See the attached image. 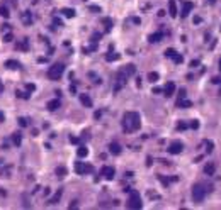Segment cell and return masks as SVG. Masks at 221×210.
Here are the masks:
<instances>
[{"mask_svg":"<svg viewBox=\"0 0 221 210\" xmlns=\"http://www.w3.org/2000/svg\"><path fill=\"white\" fill-rule=\"evenodd\" d=\"M0 15H2V17H5V19H9L10 17L9 9H7V7H0Z\"/></svg>","mask_w":221,"mask_h":210,"instance_id":"cell-27","label":"cell"},{"mask_svg":"<svg viewBox=\"0 0 221 210\" xmlns=\"http://www.w3.org/2000/svg\"><path fill=\"white\" fill-rule=\"evenodd\" d=\"M191 66H192V68H196V66H199V61H197V60H192V61H191Z\"/></svg>","mask_w":221,"mask_h":210,"instance_id":"cell-43","label":"cell"},{"mask_svg":"<svg viewBox=\"0 0 221 210\" xmlns=\"http://www.w3.org/2000/svg\"><path fill=\"white\" fill-rule=\"evenodd\" d=\"M102 24H104V26H106V31H111V29H112V20L111 19H102Z\"/></svg>","mask_w":221,"mask_h":210,"instance_id":"cell-28","label":"cell"},{"mask_svg":"<svg viewBox=\"0 0 221 210\" xmlns=\"http://www.w3.org/2000/svg\"><path fill=\"white\" fill-rule=\"evenodd\" d=\"M162 92H163V93H165V97H172V95H174V92H175V83L169 81V83H167V85H165V88H163V90H162Z\"/></svg>","mask_w":221,"mask_h":210,"instance_id":"cell-11","label":"cell"},{"mask_svg":"<svg viewBox=\"0 0 221 210\" xmlns=\"http://www.w3.org/2000/svg\"><path fill=\"white\" fill-rule=\"evenodd\" d=\"M58 107H60V100H58V98H56V100H51V102H48V110L53 112V110H56Z\"/></svg>","mask_w":221,"mask_h":210,"instance_id":"cell-20","label":"cell"},{"mask_svg":"<svg viewBox=\"0 0 221 210\" xmlns=\"http://www.w3.org/2000/svg\"><path fill=\"white\" fill-rule=\"evenodd\" d=\"M15 48H17V49H27V48H29L27 39H24L22 43H17V44H15Z\"/></svg>","mask_w":221,"mask_h":210,"instance_id":"cell-29","label":"cell"},{"mask_svg":"<svg viewBox=\"0 0 221 210\" xmlns=\"http://www.w3.org/2000/svg\"><path fill=\"white\" fill-rule=\"evenodd\" d=\"M162 37H163L162 32H155V34H152L148 37V41H150V43H158V41H162Z\"/></svg>","mask_w":221,"mask_h":210,"instance_id":"cell-18","label":"cell"},{"mask_svg":"<svg viewBox=\"0 0 221 210\" xmlns=\"http://www.w3.org/2000/svg\"><path fill=\"white\" fill-rule=\"evenodd\" d=\"M56 175H58V176H65V175H66V168H63V166L56 168Z\"/></svg>","mask_w":221,"mask_h":210,"instance_id":"cell-33","label":"cell"},{"mask_svg":"<svg viewBox=\"0 0 221 210\" xmlns=\"http://www.w3.org/2000/svg\"><path fill=\"white\" fill-rule=\"evenodd\" d=\"M99 39H101V34H99V32H97V34H94V36H92V41H94V43H97Z\"/></svg>","mask_w":221,"mask_h":210,"instance_id":"cell-41","label":"cell"},{"mask_svg":"<svg viewBox=\"0 0 221 210\" xmlns=\"http://www.w3.org/2000/svg\"><path fill=\"white\" fill-rule=\"evenodd\" d=\"M169 14L170 17H177V3H175V0L169 2Z\"/></svg>","mask_w":221,"mask_h":210,"instance_id":"cell-14","label":"cell"},{"mask_svg":"<svg viewBox=\"0 0 221 210\" xmlns=\"http://www.w3.org/2000/svg\"><path fill=\"white\" fill-rule=\"evenodd\" d=\"M3 41H5V43H10V41H12V34H5V36H3Z\"/></svg>","mask_w":221,"mask_h":210,"instance_id":"cell-39","label":"cell"},{"mask_svg":"<svg viewBox=\"0 0 221 210\" xmlns=\"http://www.w3.org/2000/svg\"><path fill=\"white\" fill-rule=\"evenodd\" d=\"M101 175L106 180H112V178H114V175H116V171H114V168H112V166H102Z\"/></svg>","mask_w":221,"mask_h":210,"instance_id":"cell-10","label":"cell"},{"mask_svg":"<svg viewBox=\"0 0 221 210\" xmlns=\"http://www.w3.org/2000/svg\"><path fill=\"white\" fill-rule=\"evenodd\" d=\"M182 149H184V146H182V142H179V141L172 142V144L167 148V151H169L170 154H179V153H182Z\"/></svg>","mask_w":221,"mask_h":210,"instance_id":"cell-8","label":"cell"},{"mask_svg":"<svg viewBox=\"0 0 221 210\" xmlns=\"http://www.w3.org/2000/svg\"><path fill=\"white\" fill-rule=\"evenodd\" d=\"M3 90V85H2V83H0V92H2Z\"/></svg>","mask_w":221,"mask_h":210,"instance_id":"cell-50","label":"cell"},{"mask_svg":"<svg viewBox=\"0 0 221 210\" xmlns=\"http://www.w3.org/2000/svg\"><path fill=\"white\" fill-rule=\"evenodd\" d=\"M214 170H216V166L213 165V163H207V165L204 166V173H206V175H213V173H214Z\"/></svg>","mask_w":221,"mask_h":210,"instance_id":"cell-21","label":"cell"},{"mask_svg":"<svg viewBox=\"0 0 221 210\" xmlns=\"http://www.w3.org/2000/svg\"><path fill=\"white\" fill-rule=\"evenodd\" d=\"M75 171H77V175H87V173H92L94 171V166L82 163V161H77L75 163Z\"/></svg>","mask_w":221,"mask_h":210,"instance_id":"cell-6","label":"cell"},{"mask_svg":"<svg viewBox=\"0 0 221 210\" xmlns=\"http://www.w3.org/2000/svg\"><path fill=\"white\" fill-rule=\"evenodd\" d=\"M219 71H221V58H219Z\"/></svg>","mask_w":221,"mask_h":210,"instance_id":"cell-51","label":"cell"},{"mask_svg":"<svg viewBox=\"0 0 221 210\" xmlns=\"http://www.w3.org/2000/svg\"><path fill=\"white\" fill-rule=\"evenodd\" d=\"M177 107L189 108V107H192V102H189V100H185V98H180V100H177Z\"/></svg>","mask_w":221,"mask_h":210,"instance_id":"cell-17","label":"cell"},{"mask_svg":"<svg viewBox=\"0 0 221 210\" xmlns=\"http://www.w3.org/2000/svg\"><path fill=\"white\" fill-rule=\"evenodd\" d=\"M80 102H82L83 107H92V98H90L89 95H85V93L80 95Z\"/></svg>","mask_w":221,"mask_h":210,"instance_id":"cell-16","label":"cell"},{"mask_svg":"<svg viewBox=\"0 0 221 210\" xmlns=\"http://www.w3.org/2000/svg\"><path fill=\"white\" fill-rule=\"evenodd\" d=\"M141 127V119H140V114L136 112H126L123 115V129L124 132H135Z\"/></svg>","mask_w":221,"mask_h":210,"instance_id":"cell-1","label":"cell"},{"mask_svg":"<svg viewBox=\"0 0 221 210\" xmlns=\"http://www.w3.org/2000/svg\"><path fill=\"white\" fill-rule=\"evenodd\" d=\"M12 142H14V146H20V142H22V136H20L19 132H14V136H12Z\"/></svg>","mask_w":221,"mask_h":210,"instance_id":"cell-19","label":"cell"},{"mask_svg":"<svg viewBox=\"0 0 221 210\" xmlns=\"http://www.w3.org/2000/svg\"><path fill=\"white\" fill-rule=\"evenodd\" d=\"M77 205H78V203H77V200H73L72 203H70V208H75V207H77Z\"/></svg>","mask_w":221,"mask_h":210,"instance_id":"cell-44","label":"cell"},{"mask_svg":"<svg viewBox=\"0 0 221 210\" xmlns=\"http://www.w3.org/2000/svg\"><path fill=\"white\" fill-rule=\"evenodd\" d=\"M109 153L114 154V156H118V154H121V146L118 144V142H111L109 144Z\"/></svg>","mask_w":221,"mask_h":210,"instance_id":"cell-15","label":"cell"},{"mask_svg":"<svg viewBox=\"0 0 221 210\" xmlns=\"http://www.w3.org/2000/svg\"><path fill=\"white\" fill-rule=\"evenodd\" d=\"M153 93H162V88H153Z\"/></svg>","mask_w":221,"mask_h":210,"instance_id":"cell-45","label":"cell"},{"mask_svg":"<svg viewBox=\"0 0 221 210\" xmlns=\"http://www.w3.org/2000/svg\"><path fill=\"white\" fill-rule=\"evenodd\" d=\"M10 2H12V3H14V5H15V3H17V0H10Z\"/></svg>","mask_w":221,"mask_h":210,"instance_id":"cell-49","label":"cell"},{"mask_svg":"<svg viewBox=\"0 0 221 210\" xmlns=\"http://www.w3.org/2000/svg\"><path fill=\"white\" fill-rule=\"evenodd\" d=\"M63 71H65V65H61V63H56V65H53L51 68L48 70V78L49 80H60L61 78V75H63Z\"/></svg>","mask_w":221,"mask_h":210,"instance_id":"cell-2","label":"cell"},{"mask_svg":"<svg viewBox=\"0 0 221 210\" xmlns=\"http://www.w3.org/2000/svg\"><path fill=\"white\" fill-rule=\"evenodd\" d=\"M19 98H29V93H24V92H17Z\"/></svg>","mask_w":221,"mask_h":210,"instance_id":"cell-36","label":"cell"},{"mask_svg":"<svg viewBox=\"0 0 221 210\" xmlns=\"http://www.w3.org/2000/svg\"><path fill=\"white\" fill-rule=\"evenodd\" d=\"M165 56H167V58H172L174 63H177V65L184 63V56H182V54H179L175 49H167V51H165Z\"/></svg>","mask_w":221,"mask_h":210,"instance_id":"cell-7","label":"cell"},{"mask_svg":"<svg viewBox=\"0 0 221 210\" xmlns=\"http://www.w3.org/2000/svg\"><path fill=\"white\" fill-rule=\"evenodd\" d=\"M133 22H135V24H140V22H141V20H140L138 17H133Z\"/></svg>","mask_w":221,"mask_h":210,"instance_id":"cell-46","label":"cell"},{"mask_svg":"<svg viewBox=\"0 0 221 210\" xmlns=\"http://www.w3.org/2000/svg\"><path fill=\"white\" fill-rule=\"evenodd\" d=\"M77 154H78L80 158H85L87 154H89V149H87V148H83V146H80V148H78V151H77Z\"/></svg>","mask_w":221,"mask_h":210,"instance_id":"cell-26","label":"cell"},{"mask_svg":"<svg viewBox=\"0 0 221 210\" xmlns=\"http://www.w3.org/2000/svg\"><path fill=\"white\" fill-rule=\"evenodd\" d=\"M207 3H216V0H207Z\"/></svg>","mask_w":221,"mask_h":210,"instance_id":"cell-48","label":"cell"},{"mask_svg":"<svg viewBox=\"0 0 221 210\" xmlns=\"http://www.w3.org/2000/svg\"><path fill=\"white\" fill-rule=\"evenodd\" d=\"M89 9L92 10V12H101V7H97V5H90Z\"/></svg>","mask_w":221,"mask_h":210,"instance_id":"cell-37","label":"cell"},{"mask_svg":"<svg viewBox=\"0 0 221 210\" xmlns=\"http://www.w3.org/2000/svg\"><path fill=\"white\" fill-rule=\"evenodd\" d=\"M128 78H129V75H128L124 70H119V71H118V75H116V85H114V92H116V93H118L121 88L126 85Z\"/></svg>","mask_w":221,"mask_h":210,"instance_id":"cell-4","label":"cell"},{"mask_svg":"<svg viewBox=\"0 0 221 210\" xmlns=\"http://www.w3.org/2000/svg\"><path fill=\"white\" fill-rule=\"evenodd\" d=\"M158 180L162 181V185H163V186H169V183H170V180H169V178H165V176L158 175Z\"/></svg>","mask_w":221,"mask_h":210,"instance_id":"cell-31","label":"cell"},{"mask_svg":"<svg viewBox=\"0 0 221 210\" xmlns=\"http://www.w3.org/2000/svg\"><path fill=\"white\" fill-rule=\"evenodd\" d=\"M20 20H22L24 26H31V24H32V15H31V12H22V15H20Z\"/></svg>","mask_w":221,"mask_h":210,"instance_id":"cell-12","label":"cell"},{"mask_svg":"<svg viewBox=\"0 0 221 210\" xmlns=\"http://www.w3.org/2000/svg\"><path fill=\"white\" fill-rule=\"evenodd\" d=\"M194 9V3L189 2V0H185V2H182V10H180V15L182 17H187V15L191 14V10Z\"/></svg>","mask_w":221,"mask_h":210,"instance_id":"cell-9","label":"cell"},{"mask_svg":"<svg viewBox=\"0 0 221 210\" xmlns=\"http://www.w3.org/2000/svg\"><path fill=\"white\" fill-rule=\"evenodd\" d=\"M26 88H27L29 92H34V90H36V85H32V83H29V85H26Z\"/></svg>","mask_w":221,"mask_h":210,"instance_id":"cell-40","label":"cell"},{"mask_svg":"<svg viewBox=\"0 0 221 210\" xmlns=\"http://www.w3.org/2000/svg\"><path fill=\"white\" fill-rule=\"evenodd\" d=\"M199 127V122L197 120H192V122H191V129H197Z\"/></svg>","mask_w":221,"mask_h":210,"instance_id":"cell-38","label":"cell"},{"mask_svg":"<svg viewBox=\"0 0 221 210\" xmlns=\"http://www.w3.org/2000/svg\"><path fill=\"white\" fill-rule=\"evenodd\" d=\"M3 119H5V117H3V114H2V112H0V122H2Z\"/></svg>","mask_w":221,"mask_h":210,"instance_id":"cell-47","label":"cell"},{"mask_svg":"<svg viewBox=\"0 0 221 210\" xmlns=\"http://www.w3.org/2000/svg\"><path fill=\"white\" fill-rule=\"evenodd\" d=\"M61 12H63V15H65V17H68V19L75 17V10L73 9H63Z\"/></svg>","mask_w":221,"mask_h":210,"instance_id":"cell-24","label":"cell"},{"mask_svg":"<svg viewBox=\"0 0 221 210\" xmlns=\"http://www.w3.org/2000/svg\"><path fill=\"white\" fill-rule=\"evenodd\" d=\"M180 98H185V90H184V88L179 90V100H180Z\"/></svg>","mask_w":221,"mask_h":210,"instance_id":"cell-35","label":"cell"},{"mask_svg":"<svg viewBox=\"0 0 221 210\" xmlns=\"http://www.w3.org/2000/svg\"><path fill=\"white\" fill-rule=\"evenodd\" d=\"M187 127H189V124H187V122H179L177 124V131H185Z\"/></svg>","mask_w":221,"mask_h":210,"instance_id":"cell-32","label":"cell"},{"mask_svg":"<svg viewBox=\"0 0 221 210\" xmlns=\"http://www.w3.org/2000/svg\"><path fill=\"white\" fill-rule=\"evenodd\" d=\"M204 197H206V188L202 185H194L192 186V198L196 203H201L204 202Z\"/></svg>","mask_w":221,"mask_h":210,"instance_id":"cell-5","label":"cell"},{"mask_svg":"<svg viewBox=\"0 0 221 210\" xmlns=\"http://www.w3.org/2000/svg\"><path fill=\"white\" fill-rule=\"evenodd\" d=\"M61 193H63V190H58V192H56V195H55V197H53V198H51V200H49V203H51V205H55V203H58V202H60V198H61Z\"/></svg>","mask_w":221,"mask_h":210,"instance_id":"cell-22","label":"cell"},{"mask_svg":"<svg viewBox=\"0 0 221 210\" xmlns=\"http://www.w3.org/2000/svg\"><path fill=\"white\" fill-rule=\"evenodd\" d=\"M128 208H141L143 207V202H141V197L138 192H131L129 193V198H128Z\"/></svg>","mask_w":221,"mask_h":210,"instance_id":"cell-3","label":"cell"},{"mask_svg":"<svg viewBox=\"0 0 221 210\" xmlns=\"http://www.w3.org/2000/svg\"><path fill=\"white\" fill-rule=\"evenodd\" d=\"M219 93H221V90H219Z\"/></svg>","mask_w":221,"mask_h":210,"instance_id":"cell-52","label":"cell"},{"mask_svg":"<svg viewBox=\"0 0 221 210\" xmlns=\"http://www.w3.org/2000/svg\"><path fill=\"white\" fill-rule=\"evenodd\" d=\"M19 125H20V127H27V125H29V119L20 117V119H19Z\"/></svg>","mask_w":221,"mask_h":210,"instance_id":"cell-30","label":"cell"},{"mask_svg":"<svg viewBox=\"0 0 221 210\" xmlns=\"http://www.w3.org/2000/svg\"><path fill=\"white\" fill-rule=\"evenodd\" d=\"M211 81H213V83H214V85H218V83L221 81V78H219V76H214V78H213V80H211Z\"/></svg>","mask_w":221,"mask_h":210,"instance_id":"cell-42","label":"cell"},{"mask_svg":"<svg viewBox=\"0 0 221 210\" xmlns=\"http://www.w3.org/2000/svg\"><path fill=\"white\" fill-rule=\"evenodd\" d=\"M116 60H119L118 53H107L106 54V61H116Z\"/></svg>","mask_w":221,"mask_h":210,"instance_id":"cell-23","label":"cell"},{"mask_svg":"<svg viewBox=\"0 0 221 210\" xmlns=\"http://www.w3.org/2000/svg\"><path fill=\"white\" fill-rule=\"evenodd\" d=\"M206 146H207V153H211V151H213V148H214V144H213V142H209V141H206Z\"/></svg>","mask_w":221,"mask_h":210,"instance_id":"cell-34","label":"cell"},{"mask_svg":"<svg viewBox=\"0 0 221 210\" xmlns=\"http://www.w3.org/2000/svg\"><path fill=\"white\" fill-rule=\"evenodd\" d=\"M157 80H158V73H157V71H150V73H148V81L155 83Z\"/></svg>","mask_w":221,"mask_h":210,"instance_id":"cell-25","label":"cell"},{"mask_svg":"<svg viewBox=\"0 0 221 210\" xmlns=\"http://www.w3.org/2000/svg\"><path fill=\"white\" fill-rule=\"evenodd\" d=\"M5 68L7 70H20V63L15 60H7L5 61Z\"/></svg>","mask_w":221,"mask_h":210,"instance_id":"cell-13","label":"cell"}]
</instances>
